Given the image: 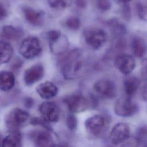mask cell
I'll use <instances>...</instances> for the list:
<instances>
[{
	"instance_id": "14",
	"label": "cell",
	"mask_w": 147,
	"mask_h": 147,
	"mask_svg": "<svg viewBox=\"0 0 147 147\" xmlns=\"http://www.w3.org/2000/svg\"><path fill=\"white\" fill-rule=\"evenodd\" d=\"M30 137L36 147H51L55 144L48 130L34 131L30 133Z\"/></svg>"
},
{
	"instance_id": "24",
	"label": "cell",
	"mask_w": 147,
	"mask_h": 147,
	"mask_svg": "<svg viewBox=\"0 0 147 147\" xmlns=\"http://www.w3.org/2000/svg\"><path fill=\"white\" fill-rule=\"evenodd\" d=\"M136 6L138 18L142 21L147 22V3L138 1L136 3Z\"/></svg>"
},
{
	"instance_id": "8",
	"label": "cell",
	"mask_w": 147,
	"mask_h": 147,
	"mask_svg": "<svg viewBox=\"0 0 147 147\" xmlns=\"http://www.w3.org/2000/svg\"><path fill=\"white\" fill-rule=\"evenodd\" d=\"M138 105L131 98L125 96L119 99L114 105V113L121 117H130L138 111Z\"/></svg>"
},
{
	"instance_id": "19",
	"label": "cell",
	"mask_w": 147,
	"mask_h": 147,
	"mask_svg": "<svg viewBox=\"0 0 147 147\" xmlns=\"http://www.w3.org/2000/svg\"><path fill=\"white\" fill-rule=\"evenodd\" d=\"M22 144V134L19 131H10L2 141L1 147H21Z\"/></svg>"
},
{
	"instance_id": "2",
	"label": "cell",
	"mask_w": 147,
	"mask_h": 147,
	"mask_svg": "<svg viewBox=\"0 0 147 147\" xmlns=\"http://www.w3.org/2000/svg\"><path fill=\"white\" fill-rule=\"evenodd\" d=\"M82 51L79 49H74L69 52L61 62V70L64 78L66 79H73L81 68L82 62L80 60Z\"/></svg>"
},
{
	"instance_id": "5",
	"label": "cell",
	"mask_w": 147,
	"mask_h": 147,
	"mask_svg": "<svg viewBox=\"0 0 147 147\" xmlns=\"http://www.w3.org/2000/svg\"><path fill=\"white\" fill-rule=\"evenodd\" d=\"M47 37L51 52L55 55H61L67 52L69 42L67 37L58 30H51L47 32Z\"/></svg>"
},
{
	"instance_id": "1",
	"label": "cell",
	"mask_w": 147,
	"mask_h": 147,
	"mask_svg": "<svg viewBox=\"0 0 147 147\" xmlns=\"http://www.w3.org/2000/svg\"><path fill=\"white\" fill-rule=\"evenodd\" d=\"M63 101L69 111L72 114L94 109L98 105L97 99L94 96L86 98L79 94L67 96L64 99Z\"/></svg>"
},
{
	"instance_id": "7",
	"label": "cell",
	"mask_w": 147,
	"mask_h": 147,
	"mask_svg": "<svg viewBox=\"0 0 147 147\" xmlns=\"http://www.w3.org/2000/svg\"><path fill=\"white\" fill-rule=\"evenodd\" d=\"M42 51L40 40L34 36H29L22 40L19 53L26 59H32L38 56Z\"/></svg>"
},
{
	"instance_id": "21",
	"label": "cell",
	"mask_w": 147,
	"mask_h": 147,
	"mask_svg": "<svg viewBox=\"0 0 147 147\" xmlns=\"http://www.w3.org/2000/svg\"><path fill=\"white\" fill-rule=\"evenodd\" d=\"M140 82L136 76H129L123 81V89L127 97L131 98L139 89Z\"/></svg>"
},
{
	"instance_id": "17",
	"label": "cell",
	"mask_w": 147,
	"mask_h": 147,
	"mask_svg": "<svg viewBox=\"0 0 147 147\" xmlns=\"http://www.w3.org/2000/svg\"><path fill=\"white\" fill-rule=\"evenodd\" d=\"M131 49L135 57L142 58L147 52V43L141 37L135 36L131 41Z\"/></svg>"
},
{
	"instance_id": "10",
	"label": "cell",
	"mask_w": 147,
	"mask_h": 147,
	"mask_svg": "<svg viewBox=\"0 0 147 147\" xmlns=\"http://www.w3.org/2000/svg\"><path fill=\"white\" fill-rule=\"evenodd\" d=\"M130 129L129 126L124 122L117 123L112 128L109 138L111 142L115 145L125 142L129 138Z\"/></svg>"
},
{
	"instance_id": "22",
	"label": "cell",
	"mask_w": 147,
	"mask_h": 147,
	"mask_svg": "<svg viewBox=\"0 0 147 147\" xmlns=\"http://www.w3.org/2000/svg\"><path fill=\"white\" fill-rule=\"evenodd\" d=\"M13 53L12 46L7 42L0 40V65L9 62Z\"/></svg>"
},
{
	"instance_id": "34",
	"label": "cell",
	"mask_w": 147,
	"mask_h": 147,
	"mask_svg": "<svg viewBox=\"0 0 147 147\" xmlns=\"http://www.w3.org/2000/svg\"><path fill=\"white\" fill-rule=\"evenodd\" d=\"M140 95L142 100L147 102V84H144L140 88Z\"/></svg>"
},
{
	"instance_id": "9",
	"label": "cell",
	"mask_w": 147,
	"mask_h": 147,
	"mask_svg": "<svg viewBox=\"0 0 147 147\" xmlns=\"http://www.w3.org/2000/svg\"><path fill=\"white\" fill-rule=\"evenodd\" d=\"M93 90L98 95L105 99H113L117 94L115 82L109 79H103L96 81L93 85Z\"/></svg>"
},
{
	"instance_id": "36",
	"label": "cell",
	"mask_w": 147,
	"mask_h": 147,
	"mask_svg": "<svg viewBox=\"0 0 147 147\" xmlns=\"http://www.w3.org/2000/svg\"><path fill=\"white\" fill-rule=\"evenodd\" d=\"M7 15V11L3 5L0 2V20L4 19Z\"/></svg>"
},
{
	"instance_id": "3",
	"label": "cell",
	"mask_w": 147,
	"mask_h": 147,
	"mask_svg": "<svg viewBox=\"0 0 147 147\" xmlns=\"http://www.w3.org/2000/svg\"><path fill=\"white\" fill-rule=\"evenodd\" d=\"M83 37L86 43L92 49H100L106 42L107 34L106 31L98 27L90 26L83 31Z\"/></svg>"
},
{
	"instance_id": "15",
	"label": "cell",
	"mask_w": 147,
	"mask_h": 147,
	"mask_svg": "<svg viewBox=\"0 0 147 147\" xmlns=\"http://www.w3.org/2000/svg\"><path fill=\"white\" fill-rule=\"evenodd\" d=\"M22 11L25 20L33 26H40L44 21V13L32 7L24 6L22 7Z\"/></svg>"
},
{
	"instance_id": "30",
	"label": "cell",
	"mask_w": 147,
	"mask_h": 147,
	"mask_svg": "<svg viewBox=\"0 0 147 147\" xmlns=\"http://www.w3.org/2000/svg\"><path fill=\"white\" fill-rule=\"evenodd\" d=\"M97 7L102 11H109L111 7L110 0H96Z\"/></svg>"
},
{
	"instance_id": "38",
	"label": "cell",
	"mask_w": 147,
	"mask_h": 147,
	"mask_svg": "<svg viewBox=\"0 0 147 147\" xmlns=\"http://www.w3.org/2000/svg\"><path fill=\"white\" fill-rule=\"evenodd\" d=\"M132 0H114V1L119 4V5H127L130 2H131Z\"/></svg>"
},
{
	"instance_id": "16",
	"label": "cell",
	"mask_w": 147,
	"mask_h": 147,
	"mask_svg": "<svg viewBox=\"0 0 147 147\" xmlns=\"http://www.w3.org/2000/svg\"><path fill=\"white\" fill-rule=\"evenodd\" d=\"M36 90L40 96L44 99L52 98L58 92L57 86L53 83L49 81H46L40 83L36 87Z\"/></svg>"
},
{
	"instance_id": "4",
	"label": "cell",
	"mask_w": 147,
	"mask_h": 147,
	"mask_svg": "<svg viewBox=\"0 0 147 147\" xmlns=\"http://www.w3.org/2000/svg\"><path fill=\"white\" fill-rule=\"evenodd\" d=\"M110 123L109 118L102 114H95L88 118L84 126L86 131L93 137H100L103 134Z\"/></svg>"
},
{
	"instance_id": "26",
	"label": "cell",
	"mask_w": 147,
	"mask_h": 147,
	"mask_svg": "<svg viewBox=\"0 0 147 147\" xmlns=\"http://www.w3.org/2000/svg\"><path fill=\"white\" fill-rule=\"evenodd\" d=\"M64 24L68 29L75 30L79 29L81 22L78 17H71L65 20Z\"/></svg>"
},
{
	"instance_id": "13",
	"label": "cell",
	"mask_w": 147,
	"mask_h": 147,
	"mask_svg": "<svg viewBox=\"0 0 147 147\" xmlns=\"http://www.w3.org/2000/svg\"><path fill=\"white\" fill-rule=\"evenodd\" d=\"M44 74V67L41 64H36L27 69L24 75V80L26 86H32L40 80Z\"/></svg>"
},
{
	"instance_id": "28",
	"label": "cell",
	"mask_w": 147,
	"mask_h": 147,
	"mask_svg": "<svg viewBox=\"0 0 147 147\" xmlns=\"http://www.w3.org/2000/svg\"><path fill=\"white\" fill-rule=\"evenodd\" d=\"M136 133V138L140 142L147 141V125H143L138 127Z\"/></svg>"
},
{
	"instance_id": "32",
	"label": "cell",
	"mask_w": 147,
	"mask_h": 147,
	"mask_svg": "<svg viewBox=\"0 0 147 147\" xmlns=\"http://www.w3.org/2000/svg\"><path fill=\"white\" fill-rule=\"evenodd\" d=\"M121 15L123 19L128 21L131 18V9L128 4L122 5L121 9Z\"/></svg>"
},
{
	"instance_id": "11",
	"label": "cell",
	"mask_w": 147,
	"mask_h": 147,
	"mask_svg": "<svg viewBox=\"0 0 147 147\" xmlns=\"http://www.w3.org/2000/svg\"><path fill=\"white\" fill-rule=\"evenodd\" d=\"M116 68L123 75H129L136 67V61L133 56L125 53L118 54L114 59Z\"/></svg>"
},
{
	"instance_id": "23",
	"label": "cell",
	"mask_w": 147,
	"mask_h": 147,
	"mask_svg": "<svg viewBox=\"0 0 147 147\" xmlns=\"http://www.w3.org/2000/svg\"><path fill=\"white\" fill-rule=\"evenodd\" d=\"M107 25L114 34L120 37L126 32V29L125 25L119 22L117 19H111L107 22Z\"/></svg>"
},
{
	"instance_id": "37",
	"label": "cell",
	"mask_w": 147,
	"mask_h": 147,
	"mask_svg": "<svg viewBox=\"0 0 147 147\" xmlns=\"http://www.w3.org/2000/svg\"><path fill=\"white\" fill-rule=\"evenodd\" d=\"M76 5L80 9H84L87 6V0H75Z\"/></svg>"
},
{
	"instance_id": "25",
	"label": "cell",
	"mask_w": 147,
	"mask_h": 147,
	"mask_svg": "<svg viewBox=\"0 0 147 147\" xmlns=\"http://www.w3.org/2000/svg\"><path fill=\"white\" fill-rule=\"evenodd\" d=\"M49 5L53 9H63L70 6L72 0H47Z\"/></svg>"
},
{
	"instance_id": "27",
	"label": "cell",
	"mask_w": 147,
	"mask_h": 147,
	"mask_svg": "<svg viewBox=\"0 0 147 147\" xmlns=\"http://www.w3.org/2000/svg\"><path fill=\"white\" fill-rule=\"evenodd\" d=\"M30 123L33 125H40L47 130H51V127L49 125V122L47 121L44 117H34L30 119Z\"/></svg>"
},
{
	"instance_id": "41",
	"label": "cell",
	"mask_w": 147,
	"mask_h": 147,
	"mask_svg": "<svg viewBox=\"0 0 147 147\" xmlns=\"http://www.w3.org/2000/svg\"><path fill=\"white\" fill-rule=\"evenodd\" d=\"M1 145H2V142L1 141V138H0V147H1Z\"/></svg>"
},
{
	"instance_id": "33",
	"label": "cell",
	"mask_w": 147,
	"mask_h": 147,
	"mask_svg": "<svg viewBox=\"0 0 147 147\" xmlns=\"http://www.w3.org/2000/svg\"><path fill=\"white\" fill-rule=\"evenodd\" d=\"M22 61L20 58L15 59L11 64V68L13 69H18L22 67Z\"/></svg>"
},
{
	"instance_id": "29",
	"label": "cell",
	"mask_w": 147,
	"mask_h": 147,
	"mask_svg": "<svg viewBox=\"0 0 147 147\" xmlns=\"http://www.w3.org/2000/svg\"><path fill=\"white\" fill-rule=\"evenodd\" d=\"M66 124L68 128L71 130H74L77 127L78 120L75 115L72 113L68 114L67 117Z\"/></svg>"
},
{
	"instance_id": "18",
	"label": "cell",
	"mask_w": 147,
	"mask_h": 147,
	"mask_svg": "<svg viewBox=\"0 0 147 147\" xmlns=\"http://www.w3.org/2000/svg\"><path fill=\"white\" fill-rule=\"evenodd\" d=\"M24 35V32L20 28L11 25H6L2 27L0 36L1 38L11 40H20Z\"/></svg>"
},
{
	"instance_id": "31",
	"label": "cell",
	"mask_w": 147,
	"mask_h": 147,
	"mask_svg": "<svg viewBox=\"0 0 147 147\" xmlns=\"http://www.w3.org/2000/svg\"><path fill=\"white\" fill-rule=\"evenodd\" d=\"M140 75L142 80L147 82V58L143 59L141 62Z\"/></svg>"
},
{
	"instance_id": "12",
	"label": "cell",
	"mask_w": 147,
	"mask_h": 147,
	"mask_svg": "<svg viewBox=\"0 0 147 147\" xmlns=\"http://www.w3.org/2000/svg\"><path fill=\"white\" fill-rule=\"evenodd\" d=\"M39 111L49 122H56L60 116L58 106L53 102H44L39 106Z\"/></svg>"
},
{
	"instance_id": "39",
	"label": "cell",
	"mask_w": 147,
	"mask_h": 147,
	"mask_svg": "<svg viewBox=\"0 0 147 147\" xmlns=\"http://www.w3.org/2000/svg\"><path fill=\"white\" fill-rule=\"evenodd\" d=\"M140 147H147V141H144L140 142Z\"/></svg>"
},
{
	"instance_id": "20",
	"label": "cell",
	"mask_w": 147,
	"mask_h": 147,
	"mask_svg": "<svg viewBox=\"0 0 147 147\" xmlns=\"http://www.w3.org/2000/svg\"><path fill=\"white\" fill-rule=\"evenodd\" d=\"M15 84V76L13 72L7 71H0V90L8 91L13 88Z\"/></svg>"
},
{
	"instance_id": "40",
	"label": "cell",
	"mask_w": 147,
	"mask_h": 147,
	"mask_svg": "<svg viewBox=\"0 0 147 147\" xmlns=\"http://www.w3.org/2000/svg\"><path fill=\"white\" fill-rule=\"evenodd\" d=\"M51 147H65V146L63 145H61V144H56V143H55Z\"/></svg>"
},
{
	"instance_id": "6",
	"label": "cell",
	"mask_w": 147,
	"mask_h": 147,
	"mask_svg": "<svg viewBox=\"0 0 147 147\" xmlns=\"http://www.w3.org/2000/svg\"><path fill=\"white\" fill-rule=\"evenodd\" d=\"M29 118L28 112L17 107L11 110L6 114L5 121L8 129L10 131H19V129L28 120Z\"/></svg>"
},
{
	"instance_id": "35",
	"label": "cell",
	"mask_w": 147,
	"mask_h": 147,
	"mask_svg": "<svg viewBox=\"0 0 147 147\" xmlns=\"http://www.w3.org/2000/svg\"><path fill=\"white\" fill-rule=\"evenodd\" d=\"M24 104L26 108H31L34 104V100L30 97H26L24 100Z\"/></svg>"
}]
</instances>
